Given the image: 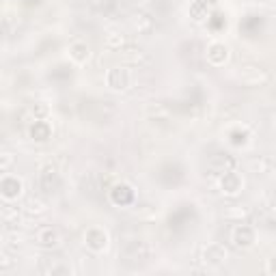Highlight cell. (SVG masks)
Returning <instances> with one entry per match:
<instances>
[{"mask_svg":"<svg viewBox=\"0 0 276 276\" xmlns=\"http://www.w3.org/2000/svg\"><path fill=\"white\" fill-rule=\"evenodd\" d=\"M129 80H132L129 71L117 67V69H112L110 74H108V86H112V88H127L129 86Z\"/></svg>","mask_w":276,"mask_h":276,"instance_id":"obj_1","label":"cell"},{"mask_svg":"<svg viewBox=\"0 0 276 276\" xmlns=\"http://www.w3.org/2000/svg\"><path fill=\"white\" fill-rule=\"evenodd\" d=\"M233 242L238 246H250V242H253V229H248L246 224L238 226V229L233 231Z\"/></svg>","mask_w":276,"mask_h":276,"instance_id":"obj_3","label":"cell"},{"mask_svg":"<svg viewBox=\"0 0 276 276\" xmlns=\"http://www.w3.org/2000/svg\"><path fill=\"white\" fill-rule=\"evenodd\" d=\"M267 272H276V257L270 259V263H267Z\"/></svg>","mask_w":276,"mask_h":276,"instance_id":"obj_7","label":"cell"},{"mask_svg":"<svg viewBox=\"0 0 276 276\" xmlns=\"http://www.w3.org/2000/svg\"><path fill=\"white\" fill-rule=\"evenodd\" d=\"M82 52H88V48L84 43H74V45H71V56H74L78 63H82V61L88 59V54H82Z\"/></svg>","mask_w":276,"mask_h":276,"instance_id":"obj_6","label":"cell"},{"mask_svg":"<svg viewBox=\"0 0 276 276\" xmlns=\"http://www.w3.org/2000/svg\"><path fill=\"white\" fill-rule=\"evenodd\" d=\"M39 244H43V246H59V233H56L54 229L39 231Z\"/></svg>","mask_w":276,"mask_h":276,"instance_id":"obj_5","label":"cell"},{"mask_svg":"<svg viewBox=\"0 0 276 276\" xmlns=\"http://www.w3.org/2000/svg\"><path fill=\"white\" fill-rule=\"evenodd\" d=\"M43 274H69V265H65L61 259H45V263L41 265Z\"/></svg>","mask_w":276,"mask_h":276,"instance_id":"obj_2","label":"cell"},{"mask_svg":"<svg viewBox=\"0 0 276 276\" xmlns=\"http://www.w3.org/2000/svg\"><path fill=\"white\" fill-rule=\"evenodd\" d=\"M205 257H207V261H212V263H220L226 259V250L220 244H212L205 250Z\"/></svg>","mask_w":276,"mask_h":276,"instance_id":"obj_4","label":"cell"}]
</instances>
